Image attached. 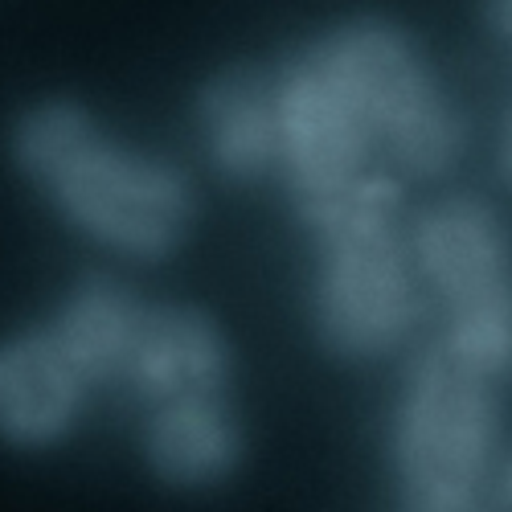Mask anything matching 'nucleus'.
<instances>
[{
    "instance_id": "nucleus-1",
    "label": "nucleus",
    "mask_w": 512,
    "mask_h": 512,
    "mask_svg": "<svg viewBox=\"0 0 512 512\" xmlns=\"http://www.w3.org/2000/svg\"><path fill=\"white\" fill-rule=\"evenodd\" d=\"M9 152L21 177L78 234L115 254L164 259L189 234V181L168 160L107 136L70 99L25 107L9 132Z\"/></svg>"
},
{
    "instance_id": "nucleus-2",
    "label": "nucleus",
    "mask_w": 512,
    "mask_h": 512,
    "mask_svg": "<svg viewBox=\"0 0 512 512\" xmlns=\"http://www.w3.org/2000/svg\"><path fill=\"white\" fill-rule=\"evenodd\" d=\"M316 230L312 312L320 340L349 361L398 349L418 316L410 238L402 234V193L394 177L369 173L308 213Z\"/></svg>"
},
{
    "instance_id": "nucleus-3",
    "label": "nucleus",
    "mask_w": 512,
    "mask_h": 512,
    "mask_svg": "<svg viewBox=\"0 0 512 512\" xmlns=\"http://www.w3.org/2000/svg\"><path fill=\"white\" fill-rule=\"evenodd\" d=\"M496 381L447 345L426 349L406 377L394 418L402 512H496Z\"/></svg>"
},
{
    "instance_id": "nucleus-4",
    "label": "nucleus",
    "mask_w": 512,
    "mask_h": 512,
    "mask_svg": "<svg viewBox=\"0 0 512 512\" xmlns=\"http://www.w3.org/2000/svg\"><path fill=\"white\" fill-rule=\"evenodd\" d=\"M336 78L373 148L410 177H439L463 152V123L414 41L386 21H349L308 46Z\"/></svg>"
},
{
    "instance_id": "nucleus-5",
    "label": "nucleus",
    "mask_w": 512,
    "mask_h": 512,
    "mask_svg": "<svg viewBox=\"0 0 512 512\" xmlns=\"http://www.w3.org/2000/svg\"><path fill=\"white\" fill-rule=\"evenodd\" d=\"M410 259L447 308L443 345L492 381L512 377V246L496 213L472 197L431 205L410 230Z\"/></svg>"
},
{
    "instance_id": "nucleus-6",
    "label": "nucleus",
    "mask_w": 512,
    "mask_h": 512,
    "mask_svg": "<svg viewBox=\"0 0 512 512\" xmlns=\"http://www.w3.org/2000/svg\"><path fill=\"white\" fill-rule=\"evenodd\" d=\"M279 87V173L287 177L304 218L369 173L373 136L336 78L312 50L291 58Z\"/></svg>"
},
{
    "instance_id": "nucleus-7",
    "label": "nucleus",
    "mask_w": 512,
    "mask_h": 512,
    "mask_svg": "<svg viewBox=\"0 0 512 512\" xmlns=\"http://www.w3.org/2000/svg\"><path fill=\"white\" fill-rule=\"evenodd\" d=\"M87 398L91 381L46 324L0 340V443L17 451L62 443L82 418Z\"/></svg>"
},
{
    "instance_id": "nucleus-8",
    "label": "nucleus",
    "mask_w": 512,
    "mask_h": 512,
    "mask_svg": "<svg viewBox=\"0 0 512 512\" xmlns=\"http://www.w3.org/2000/svg\"><path fill=\"white\" fill-rule=\"evenodd\" d=\"M230 349L209 316L181 304H144L132 357L123 369V386L140 402L160 406L177 398L226 394Z\"/></svg>"
},
{
    "instance_id": "nucleus-9",
    "label": "nucleus",
    "mask_w": 512,
    "mask_h": 512,
    "mask_svg": "<svg viewBox=\"0 0 512 512\" xmlns=\"http://www.w3.org/2000/svg\"><path fill=\"white\" fill-rule=\"evenodd\" d=\"M201 136L213 168L234 181L279 173V87L250 66L218 74L201 95Z\"/></svg>"
},
{
    "instance_id": "nucleus-10",
    "label": "nucleus",
    "mask_w": 512,
    "mask_h": 512,
    "mask_svg": "<svg viewBox=\"0 0 512 512\" xmlns=\"http://www.w3.org/2000/svg\"><path fill=\"white\" fill-rule=\"evenodd\" d=\"M242 455V431L226 394H201L148 406L144 459L173 488L222 484Z\"/></svg>"
},
{
    "instance_id": "nucleus-11",
    "label": "nucleus",
    "mask_w": 512,
    "mask_h": 512,
    "mask_svg": "<svg viewBox=\"0 0 512 512\" xmlns=\"http://www.w3.org/2000/svg\"><path fill=\"white\" fill-rule=\"evenodd\" d=\"M140 316L144 304L132 300L123 287L107 279H91L66 295L46 328L78 365V373L91 381V390H99V386H123V369L136 345Z\"/></svg>"
},
{
    "instance_id": "nucleus-12",
    "label": "nucleus",
    "mask_w": 512,
    "mask_h": 512,
    "mask_svg": "<svg viewBox=\"0 0 512 512\" xmlns=\"http://www.w3.org/2000/svg\"><path fill=\"white\" fill-rule=\"evenodd\" d=\"M492 496H496V512H512V455H508V459H504V467H500Z\"/></svg>"
},
{
    "instance_id": "nucleus-13",
    "label": "nucleus",
    "mask_w": 512,
    "mask_h": 512,
    "mask_svg": "<svg viewBox=\"0 0 512 512\" xmlns=\"http://www.w3.org/2000/svg\"><path fill=\"white\" fill-rule=\"evenodd\" d=\"M488 13H492V25L512 37V0H488Z\"/></svg>"
},
{
    "instance_id": "nucleus-14",
    "label": "nucleus",
    "mask_w": 512,
    "mask_h": 512,
    "mask_svg": "<svg viewBox=\"0 0 512 512\" xmlns=\"http://www.w3.org/2000/svg\"><path fill=\"white\" fill-rule=\"evenodd\" d=\"M504 164H508V177H512V127H508V144H504Z\"/></svg>"
}]
</instances>
